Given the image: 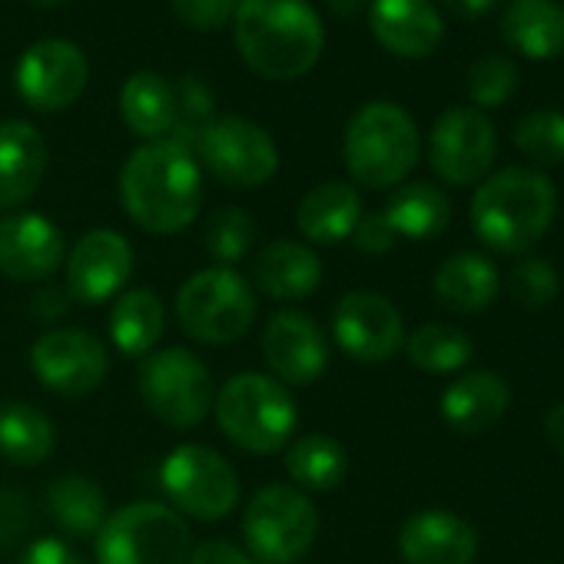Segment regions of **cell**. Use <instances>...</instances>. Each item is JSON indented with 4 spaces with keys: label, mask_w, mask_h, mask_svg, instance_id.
Returning a JSON list of instances; mask_svg holds the SVG:
<instances>
[{
    "label": "cell",
    "mask_w": 564,
    "mask_h": 564,
    "mask_svg": "<svg viewBox=\"0 0 564 564\" xmlns=\"http://www.w3.org/2000/svg\"><path fill=\"white\" fill-rule=\"evenodd\" d=\"M41 8H61V4H70V0H34Z\"/></svg>",
    "instance_id": "45"
},
{
    "label": "cell",
    "mask_w": 564,
    "mask_h": 564,
    "mask_svg": "<svg viewBox=\"0 0 564 564\" xmlns=\"http://www.w3.org/2000/svg\"><path fill=\"white\" fill-rule=\"evenodd\" d=\"M323 282V259L313 246L275 239L256 259V286L275 303H303Z\"/></svg>",
    "instance_id": "22"
},
{
    "label": "cell",
    "mask_w": 564,
    "mask_h": 564,
    "mask_svg": "<svg viewBox=\"0 0 564 564\" xmlns=\"http://www.w3.org/2000/svg\"><path fill=\"white\" fill-rule=\"evenodd\" d=\"M239 0H173V14L196 31H216L232 21Z\"/></svg>",
    "instance_id": "38"
},
{
    "label": "cell",
    "mask_w": 564,
    "mask_h": 564,
    "mask_svg": "<svg viewBox=\"0 0 564 564\" xmlns=\"http://www.w3.org/2000/svg\"><path fill=\"white\" fill-rule=\"evenodd\" d=\"M256 293L232 265H209L193 272L176 293L180 329L206 346H229L256 323Z\"/></svg>",
    "instance_id": "6"
},
{
    "label": "cell",
    "mask_w": 564,
    "mask_h": 564,
    "mask_svg": "<svg viewBox=\"0 0 564 564\" xmlns=\"http://www.w3.org/2000/svg\"><path fill=\"white\" fill-rule=\"evenodd\" d=\"M21 564H87V561L61 538H37L21 554Z\"/></svg>",
    "instance_id": "40"
},
{
    "label": "cell",
    "mask_w": 564,
    "mask_h": 564,
    "mask_svg": "<svg viewBox=\"0 0 564 564\" xmlns=\"http://www.w3.org/2000/svg\"><path fill=\"white\" fill-rule=\"evenodd\" d=\"M518 90V67L505 57H481L468 70V94L478 107H501Z\"/></svg>",
    "instance_id": "37"
},
{
    "label": "cell",
    "mask_w": 564,
    "mask_h": 564,
    "mask_svg": "<svg viewBox=\"0 0 564 564\" xmlns=\"http://www.w3.org/2000/svg\"><path fill=\"white\" fill-rule=\"evenodd\" d=\"M359 219H362L359 193L349 183H336V180L310 189L296 206V226L316 246H339L352 239Z\"/></svg>",
    "instance_id": "25"
},
{
    "label": "cell",
    "mask_w": 564,
    "mask_h": 564,
    "mask_svg": "<svg viewBox=\"0 0 564 564\" xmlns=\"http://www.w3.org/2000/svg\"><path fill=\"white\" fill-rule=\"evenodd\" d=\"M232 37L249 70L269 80L306 77L326 47L323 21L306 0H239Z\"/></svg>",
    "instance_id": "2"
},
{
    "label": "cell",
    "mask_w": 564,
    "mask_h": 564,
    "mask_svg": "<svg viewBox=\"0 0 564 564\" xmlns=\"http://www.w3.org/2000/svg\"><path fill=\"white\" fill-rule=\"evenodd\" d=\"M336 346L356 362H386L405 349V319L376 290H352L333 310Z\"/></svg>",
    "instance_id": "14"
},
{
    "label": "cell",
    "mask_w": 564,
    "mask_h": 564,
    "mask_svg": "<svg viewBox=\"0 0 564 564\" xmlns=\"http://www.w3.org/2000/svg\"><path fill=\"white\" fill-rule=\"evenodd\" d=\"M405 356L415 369H422L429 376H455L471 362L475 343L468 333H462L455 326L425 323L412 336H405Z\"/></svg>",
    "instance_id": "33"
},
{
    "label": "cell",
    "mask_w": 564,
    "mask_h": 564,
    "mask_svg": "<svg viewBox=\"0 0 564 564\" xmlns=\"http://www.w3.org/2000/svg\"><path fill=\"white\" fill-rule=\"evenodd\" d=\"M64 232L44 213H11L0 219V272L18 282H41L64 262Z\"/></svg>",
    "instance_id": "18"
},
{
    "label": "cell",
    "mask_w": 564,
    "mask_h": 564,
    "mask_svg": "<svg viewBox=\"0 0 564 564\" xmlns=\"http://www.w3.org/2000/svg\"><path fill=\"white\" fill-rule=\"evenodd\" d=\"M399 554L405 564H471L478 531L448 508H425L399 528Z\"/></svg>",
    "instance_id": "19"
},
{
    "label": "cell",
    "mask_w": 564,
    "mask_h": 564,
    "mask_svg": "<svg viewBox=\"0 0 564 564\" xmlns=\"http://www.w3.org/2000/svg\"><path fill=\"white\" fill-rule=\"evenodd\" d=\"M47 173V143L24 120L0 123V209L28 203Z\"/></svg>",
    "instance_id": "23"
},
{
    "label": "cell",
    "mask_w": 564,
    "mask_h": 564,
    "mask_svg": "<svg viewBox=\"0 0 564 564\" xmlns=\"http://www.w3.org/2000/svg\"><path fill=\"white\" fill-rule=\"evenodd\" d=\"M501 34L511 51L531 61L564 54V8L554 0H511L501 18Z\"/></svg>",
    "instance_id": "27"
},
{
    "label": "cell",
    "mask_w": 564,
    "mask_h": 564,
    "mask_svg": "<svg viewBox=\"0 0 564 564\" xmlns=\"http://www.w3.org/2000/svg\"><path fill=\"white\" fill-rule=\"evenodd\" d=\"M107 329H110L113 349H120L127 359L150 356L166 333V306L150 286L123 290L113 300Z\"/></svg>",
    "instance_id": "26"
},
{
    "label": "cell",
    "mask_w": 564,
    "mask_h": 564,
    "mask_svg": "<svg viewBox=\"0 0 564 564\" xmlns=\"http://www.w3.org/2000/svg\"><path fill=\"white\" fill-rule=\"evenodd\" d=\"M508 293L521 310H547L561 293V275L554 262L541 256H521L508 272Z\"/></svg>",
    "instance_id": "35"
},
{
    "label": "cell",
    "mask_w": 564,
    "mask_h": 564,
    "mask_svg": "<svg viewBox=\"0 0 564 564\" xmlns=\"http://www.w3.org/2000/svg\"><path fill=\"white\" fill-rule=\"evenodd\" d=\"M286 475L300 491H333L349 475V452L333 435H303L286 445Z\"/></svg>",
    "instance_id": "32"
},
{
    "label": "cell",
    "mask_w": 564,
    "mask_h": 564,
    "mask_svg": "<svg viewBox=\"0 0 564 564\" xmlns=\"http://www.w3.org/2000/svg\"><path fill=\"white\" fill-rule=\"evenodd\" d=\"M544 438L557 455H564V399L544 412Z\"/></svg>",
    "instance_id": "43"
},
{
    "label": "cell",
    "mask_w": 564,
    "mask_h": 564,
    "mask_svg": "<svg viewBox=\"0 0 564 564\" xmlns=\"http://www.w3.org/2000/svg\"><path fill=\"white\" fill-rule=\"evenodd\" d=\"M186 564H252V557L232 544V541H223V538H213V541H203L189 551V561Z\"/></svg>",
    "instance_id": "41"
},
{
    "label": "cell",
    "mask_w": 564,
    "mask_h": 564,
    "mask_svg": "<svg viewBox=\"0 0 564 564\" xmlns=\"http://www.w3.org/2000/svg\"><path fill=\"white\" fill-rule=\"evenodd\" d=\"M382 216L389 219V226L395 229L399 239L425 242L448 229L452 199L435 183H405L392 193Z\"/></svg>",
    "instance_id": "30"
},
{
    "label": "cell",
    "mask_w": 564,
    "mask_h": 564,
    "mask_svg": "<svg viewBox=\"0 0 564 564\" xmlns=\"http://www.w3.org/2000/svg\"><path fill=\"white\" fill-rule=\"evenodd\" d=\"M137 389L147 412L176 432L199 425L216 402V386L206 362L183 346L153 349L140 366Z\"/></svg>",
    "instance_id": "8"
},
{
    "label": "cell",
    "mask_w": 564,
    "mask_h": 564,
    "mask_svg": "<svg viewBox=\"0 0 564 564\" xmlns=\"http://www.w3.org/2000/svg\"><path fill=\"white\" fill-rule=\"evenodd\" d=\"M329 11L339 14V18H356L362 8H366V0H326Z\"/></svg>",
    "instance_id": "44"
},
{
    "label": "cell",
    "mask_w": 564,
    "mask_h": 564,
    "mask_svg": "<svg viewBox=\"0 0 564 564\" xmlns=\"http://www.w3.org/2000/svg\"><path fill=\"white\" fill-rule=\"evenodd\" d=\"M256 242V223L246 209L226 206L216 209L206 223V252L216 259V265L239 262Z\"/></svg>",
    "instance_id": "36"
},
{
    "label": "cell",
    "mask_w": 564,
    "mask_h": 564,
    "mask_svg": "<svg viewBox=\"0 0 564 564\" xmlns=\"http://www.w3.org/2000/svg\"><path fill=\"white\" fill-rule=\"evenodd\" d=\"M170 505L196 521H223L239 505L236 468L206 445H176L160 465Z\"/></svg>",
    "instance_id": "10"
},
{
    "label": "cell",
    "mask_w": 564,
    "mask_h": 564,
    "mask_svg": "<svg viewBox=\"0 0 564 564\" xmlns=\"http://www.w3.org/2000/svg\"><path fill=\"white\" fill-rule=\"evenodd\" d=\"M422 137L409 110L389 100L366 104L346 127L343 156L356 183L369 189L399 186L419 163Z\"/></svg>",
    "instance_id": "5"
},
{
    "label": "cell",
    "mask_w": 564,
    "mask_h": 564,
    "mask_svg": "<svg viewBox=\"0 0 564 564\" xmlns=\"http://www.w3.org/2000/svg\"><path fill=\"white\" fill-rule=\"evenodd\" d=\"M435 300L458 316H471L488 310L498 300L501 275L495 262L481 252H455L448 256L432 279Z\"/></svg>",
    "instance_id": "24"
},
{
    "label": "cell",
    "mask_w": 564,
    "mask_h": 564,
    "mask_svg": "<svg viewBox=\"0 0 564 564\" xmlns=\"http://www.w3.org/2000/svg\"><path fill=\"white\" fill-rule=\"evenodd\" d=\"M133 275V246L117 229H90L67 256V296L87 306L117 300Z\"/></svg>",
    "instance_id": "16"
},
{
    "label": "cell",
    "mask_w": 564,
    "mask_h": 564,
    "mask_svg": "<svg viewBox=\"0 0 564 564\" xmlns=\"http://www.w3.org/2000/svg\"><path fill=\"white\" fill-rule=\"evenodd\" d=\"M51 518L74 538H97L110 508L104 488L87 475H61L47 488Z\"/></svg>",
    "instance_id": "31"
},
{
    "label": "cell",
    "mask_w": 564,
    "mask_h": 564,
    "mask_svg": "<svg viewBox=\"0 0 564 564\" xmlns=\"http://www.w3.org/2000/svg\"><path fill=\"white\" fill-rule=\"evenodd\" d=\"M352 242H356L359 252L382 256L399 242V236H395V229L389 226V219L382 213H362V219H359V226L352 232Z\"/></svg>",
    "instance_id": "39"
},
{
    "label": "cell",
    "mask_w": 564,
    "mask_h": 564,
    "mask_svg": "<svg viewBox=\"0 0 564 564\" xmlns=\"http://www.w3.org/2000/svg\"><path fill=\"white\" fill-rule=\"evenodd\" d=\"M495 4H498V0H442V8H445L452 18H458V21H478V18H485Z\"/></svg>",
    "instance_id": "42"
},
{
    "label": "cell",
    "mask_w": 564,
    "mask_h": 564,
    "mask_svg": "<svg viewBox=\"0 0 564 564\" xmlns=\"http://www.w3.org/2000/svg\"><path fill=\"white\" fill-rule=\"evenodd\" d=\"M120 203L127 216L153 236L183 232L203 206L196 153L173 140H153L133 150L120 170Z\"/></svg>",
    "instance_id": "1"
},
{
    "label": "cell",
    "mask_w": 564,
    "mask_h": 564,
    "mask_svg": "<svg viewBox=\"0 0 564 564\" xmlns=\"http://www.w3.org/2000/svg\"><path fill=\"white\" fill-rule=\"evenodd\" d=\"M120 117L130 133L150 143L166 140L176 123V87L153 70L133 74L120 90Z\"/></svg>",
    "instance_id": "28"
},
{
    "label": "cell",
    "mask_w": 564,
    "mask_h": 564,
    "mask_svg": "<svg viewBox=\"0 0 564 564\" xmlns=\"http://www.w3.org/2000/svg\"><path fill=\"white\" fill-rule=\"evenodd\" d=\"M498 153V133L481 110L452 107L445 110L429 137V163L448 186H478Z\"/></svg>",
    "instance_id": "12"
},
{
    "label": "cell",
    "mask_w": 564,
    "mask_h": 564,
    "mask_svg": "<svg viewBox=\"0 0 564 564\" xmlns=\"http://www.w3.org/2000/svg\"><path fill=\"white\" fill-rule=\"evenodd\" d=\"M57 429L31 402L11 399L0 405V458L18 468H37L54 455Z\"/></svg>",
    "instance_id": "29"
},
{
    "label": "cell",
    "mask_w": 564,
    "mask_h": 564,
    "mask_svg": "<svg viewBox=\"0 0 564 564\" xmlns=\"http://www.w3.org/2000/svg\"><path fill=\"white\" fill-rule=\"evenodd\" d=\"M511 405V386L505 376L491 369H475L458 376L442 392V419L458 435H485L491 432Z\"/></svg>",
    "instance_id": "21"
},
{
    "label": "cell",
    "mask_w": 564,
    "mask_h": 564,
    "mask_svg": "<svg viewBox=\"0 0 564 564\" xmlns=\"http://www.w3.org/2000/svg\"><path fill=\"white\" fill-rule=\"evenodd\" d=\"M262 359L275 382L313 386L329 369V343L313 316L282 310L262 329Z\"/></svg>",
    "instance_id": "17"
},
{
    "label": "cell",
    "mask_w": 564,
    "mask_h": 564,
    "mask_svg": "<svg viewBox=\"0 0 564 564\" xmlns=\"http://www.w3.org/2000/svg\"><path fill=\"white\" fill-rule=\"evenodd\" d=\"M87 57L64 37L37 41L18 64V94L31 110L57 113L74 107L87 90Z\"/></svg>",
    "instance_id": "15"
},
{
    "label": "cell",
    "mask_w": 564,
    "mask_h": 564,
    "mask_svg": "<svg viewBox=\"0 0 564 564\" xmlns=\"http://www.w3.org/2000/svg\"><path fill=\"white\" fill-rule=\"evenodd\" d=\"M31 369L44 389L80 399L104 386L110 356L107 346L84 329H51L31 346Z\"/></svg>",
    "instance_id": "13"
},
{
    "label": "cell",
    "mask_w": 564,
    "mask_h": 564,
    "mask_svg": "<svg viewBox=\"0 0 564 564\" xmlns=\"http://www.w3.org/2000/svg\"><path fill=\"white\" fill-rule=\"evenodd\" d=\"M557 213L554 183L531 166H508L485 176L471 196V226L478 239L501 252L521 256L544 239Z\"/></svg>",
    "instance_id": "3"
},
{
    "label": "cell",
    "mask_w": 564,
    "mask_h": 564,
    "mask_svg": "<svg viewBox=\"0 0 564 564\" xmlns=\"http://www.w3.org/2000/svg\"><path fill=\"white\" fill-rule=\"evenodd\" d=\"M319 534V511L296 485H265L242 511V538L265 564L300 561Z\"/></svg>",
    "instance_id": "9"
},
{
    "label": "cell",
    "mask_w": 564,
    "mask_h": 564,
    "mask_svg": "<svg viewBox=\"0 0 564 564\" xmlns=\"http://www.w3.org/2000/svg\"><path fill=\"white\" fill-rule=\"evenodd\" d=\"M369 28L389 54L405 61L435 54L445 37V21L432 0H372Z\"/></svg>",
    "instance_id": "20"
},
{
    "label": "cell",
    "mask_w": 564,
    "mask_h": 564,
    "mask_svg": "<svg viewBox=\"0 0 564 564\" xmlns=\"http://www.w3.org/2000/svg\"><path fill=\"white\" fill-rule=\"evenodd\" d=\"M219 432L249 455H272L286 448L300 425L293 392L262 372H239L226 379L213 402Z\"/></svg>",
    "instance_id": "4"
},
{
    "label": "cell",
    "mask_w": 564,
    "mask_h": 564,
    "mask_svg": "<svg viewBox=\"0 0 564 564\" xmlns=\"http://www.w3.org/2000/svg\"><path fill=\"white\" fill-rule=\"evenodd\" d=\"M514 147L538 166L564 163V113L561 110H531L514 120Z\"/></svg>",
    "instance_id": "34"
},
{
    "label": "cell",
    "mask_w": 564,
    "mask_h": 564,
    "mask_svg": "<svg viewBox=\"0 0 564 564\" xmlns=\"http://www.w3.org/2000/svg\"><path fill=\"white\" fill-rule=\"evenodd\" d=\"M199 163L232 189H256L279 170V150L269 130L246 117H213L196 140Z\"/></svg>",
    "instance_id": "11"
},
{
    "label": "cell",
    "mask_w": 564,
    "mask_h": 564,
    "mask_svg": "<svg viewBox=\"0 0 564 564\" xmlns=\"http://www.w3.org/2000/svg\"><path fill=\"white\" fill-rule=\"evenodd\" d=\"M189 551V524L163 501L123 505L97 531L100 564H186Z\"/></svg>",
    "instance_id": "7"
}]
</instances>
